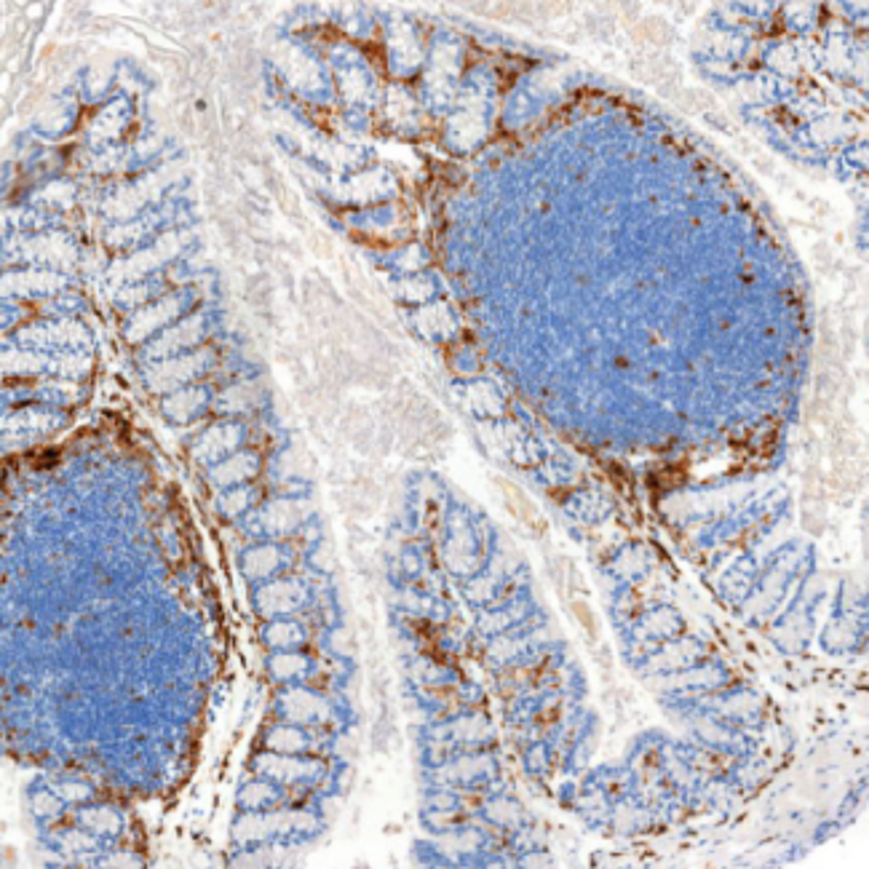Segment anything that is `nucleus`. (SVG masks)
Here are the masks:
<instances>
[{
  "label": "nucleus",
  "instance_id": "nucleus-1",
  "mask_svg": "<svg viewBox=\"0 0 869 869\" xmlns=\"http://www.w3.org/2000/svg\"><path fill=\"white\" fill-rule=\"evenodd\" d=\"M498 487H501V492L506 495V506H509V511L533 533V535H546V519L541 517V511L535 509V503L519 490V487H514V484H509V482H498Z\"/></svg>",
  "mask_w": 869,
  "mask_h": 869
},
{
  "label": "nucleus",
  "instance_id": "nucleus-3",
  "mask_svg": "<svg viewBox=\"0 0 869 869\" xmlns=\"http://www.w3.org/2000/svg\"><path fill=\"white\" fill-rule=\"evenodd\" d=\"M573 616L578 618V624L583 626V632H586L592 640L600 637V624H597V618H594V613H592V608H589L586 602L575 600V602H573Z\"/></svg>",
  "mask_w": 869,
  "mask_h": 869
},
{
  "label": "nucleus",
  "instance_id": "nucleus-2",
  "mask_svg": "<svg viewBox=\"0 0 869 869\" xmlns=\"http://www.w3.org/2000/svg\"><path fill=\"white\" fill-rule=\"evenodd\" d=\"M632 35L640 43H648V46H656V48H666V46L675 43V32H672V27L661 16H645V19H640L632 27Z\"/></svg>",
  "mask_w": 869,
  "mask_h": 869
}]
</instances>
